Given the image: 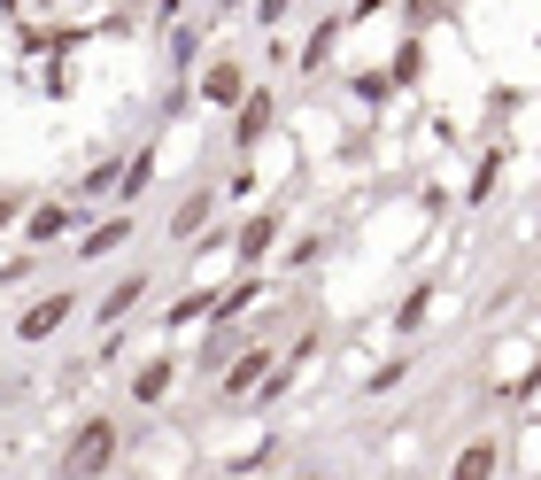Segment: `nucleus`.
Instances as JSON below:
<instances>
[{
    "label": "nucleus",
    "instance_id": "nucleus-8",
    "mask_svg": "<svg viewBox=\"0 0 541 480\" xmlns=\"http://www.w3.org/2000/svg\"><path fill=\"white\" fill-rule=\"evenodd\" d=\"M271 233H279V225H271V217H256V225L240 233V256H256V248H271Z\"/></svg>",
    "mask_w": 541,
    "mask_h": 480
},
{
    "label": "nucleus",
    "instance_id": "nucleus-1",
    "mask_svg": "<svg viewBox=\"0 0 541 480\" xmlns=\"http://www.w3.org/2000/svg\"><path fill=\"white\" fill-rule=\"evenodd\" d=\"M109 450H116V426L109 419L78 426V442H70V480H93L101 465H109Z\"/></svg>",
    "mask_w": 541,
    "mask_h": 480
},
{
    "label": "nucleus",
    "instance_id": "nucleus-9",
    "mask_svg": "<svg viewBox=\"0 0 541 480\" xmlns=\"http://www.w3.org/2000/svg\"><path fill=\"white\" fill-rule=\"evenodd\" d=\"M240 93V70H209V101H232Z\"/></svg>",
    "mask_w": 541,
    "mask_h": 480
},
{
    "label": "nucleus",
    "instance_id": "nucleus-2",
    "mask_svg": "<svg viewBox=\"0 0 541 480\" xmlns=\"http://www.w3.org/2000/svg\"><path fill=\"white\" fill-rule=\"evenodd\" d=\"M70 310H78L70 295H47V302H31V310H24V326H16V333H24V341H47L55 326H70Z\"/></svg>",
    "mask_w": 541,
    "mask_h": 480
},
{
    "label": "nucleus",
    "instance_id": "nucleus-6",
    "mask_svg": "<svg viewBox=\"0 0 541 480\" xmlns=\"http://www.w3.org/2000/svg\"><path fill=\"white\" fill-rule=\"evenodd\" d=\"M132 302H140V279H124V287H116V295L101 302V318H124V310H132Z\"/></svg>",
    "mask_w": 541,
    "mask_h": 480
},
{
    "label": "nucleus",
    "instance_id": "nucleus-5",
    "mask_svg": "<svg viewBox=\"0 0 541 480\" xmlns=\"http://www.w3.org/2000/svg\"><path fill=\"white\" fill-rule=\"evenodd\" d=\"M263 124H271V101H263V93H256V101L240 109V140H248V148H256V132H263Z\"/></svg>",
    "mask_w": 541,
    "mask_h": 480
},
{
    "label": "nucleus",
    "instance_id": "nucleus-10",
    "mask_svg": "<svg viewBox=\"0 0 541 480\" xmlns=\"http://www.w3.org/2000/svg\"><path fill=\"white\" fill-rule=\"evenodd\" d=\"M279 8H286V0H263V16H279Z\"/></svg>",
    "mask_w": 541,
    "mask_h": 480
},
{
    "label": "nucleus",
    "instance_id": "nucleus-7",
    "mask_svg": "<svg viewBox=\"0 0 541 480\" xmlns=\"http://www.w3.org/2000/svg\"><path fill=\"white\" fill-rule=\"evenodd\" d=\"M163 388H171V364H147V372H140V403H155Z\"/></svg>",
    "mask_w": 541,
    "mask_h": 480
},
{
    "label": "nucleus",
    "instance_id": "nucleus-4",
    "mask_svg": "<svg viewBox=\"0 0 541 480\" xmlns=\"http://www.w3.org/2000/svg\"><path fill=\"white\" fill-rule=\"evenodd\" d=\"M487 473H495V450H487V442H480V450H464V457H456V480H487Z\"/></svg>",
    "mask_w": 541,
    "mask_h": 480
},
{
    "label": "nucleus",
    "instance_id": "nucleus-3",
    "mask_svg": "<svg viewBox=\"0 0 541 480\" xmlns=\"http://www.w3.org/2000/svg\"><path fill=\"white\" fill-rule=\"evenodd\" d=\"M62 225H78V217L62 210V202H47V210H31V233H39V240H55Z\"/></svg>",
    "mask_w": 541,
    "mask_h": 480
},
{
    "label": "nucleus",
    "instance_id": "nucleus-11",
    "mask_svg": "<svg viewBox=\"0 0 541 480\" xmlns=\"http://www.w3.org/2000/svg\"><path fill=\"white\" fill-rule=\"evenodd\" d=\"M8 217H16V210H8V202H0V225H8Z\"/></svg>",
    "mask_w": 541,
    "mask_h": 480
}]
</instances>
